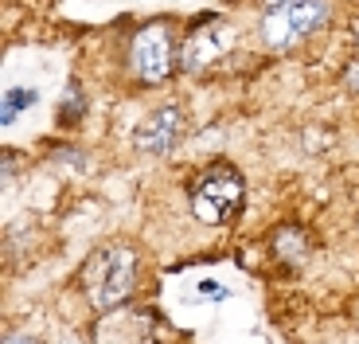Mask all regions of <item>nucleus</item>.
Instances as JSON below:
<instances>
[{
	"label": "nucleus",
	"mask_w": 359,
	"mask_h": 344,
	"mask_svg": "<svg viewBox=\"0 0 359 344\" xmlns=\"http://www.w3.org/2000/svg\"><path fill=\"white\" fill-rule=\"evenodd\" d=\"M137 282V254L129 246H102L98 254H90L86 270H82V290H86L90 305L98 313L126 305Z\"/></svg>",
	"instance_id": "nucleus-1"
},
{
	"label": "nucleus",
	"mask_w": 359,
	"mask_h": 344,
	"mask_svg": "<svg viewBox=\"0 0 359 344\" xmlns=\"http://www.w3.org/2000/svg\"><path fill=\"white\" fill-rule=\"evenodd\" d=\"M243 192H246L243 172L234 168V164H223V161L207 164L188 192L191 216L207 227L226 223V219H234V211L243 208Z\"/></svg>",
	"instance_id": "nucleus-2"
},
{
	"label": "nucleus",
	"mask_w": 359,
	"mask_h": 344,
	"mask_svg": "<svg viewBox=\"0 0 359 344\" xmlns=\"http://www.w3.org/2000/svg\"><path fill=\"white\" fill-rule=\"evenodd\" d=\"M332 8L328 0H293V4H281V8H269L262 20V39L273 51H289L301 39L316 36L324 24H328Z\"/></svg>",
	"instance_id": "nucleus-3"
},
{
	"label": "nucleus",
	"mask_w": 359,
	"mask_h": 344,
	"mask_svg": "<svg viewBox=\"0 0 359 344\" xmlns=\"http://www.w3.org/2000/svg\"><path fill=\"white\" fill-rule=\"evenodd\" d=\"M133 74L149 86L164 82L172 71H176V47H172V27L153 20V24H144L141 32L133 36Z\"/></svg>",
	"instance_id": "nucleus-4"
},
{
	"label": "nucleus",
	"mask_w": 359,
	"mask_h": 344,
	"mask_svg": "<svg viewBox=\"0 0 359 344\" xmlns=\"http://www.w3.org/2000/svg\"><path fill=\"white\" fill-rule=\"evenodd\" d=\"M180 133H184V110H180L176 102H168V106L153 110V114L137 126L133 145L141 149V153H149V157H164V153H172V145L180 141Z\"/></svg>",
	"instance_id": "nucleus-5"
},
{
	"label": "nucleus",
	"mask_w": 359,
	"mask_h": 344,
	"mask_svg": "<svg viewBox=\"0 0 359 344\" xmlns=\"http://www.w3.org/2000/svg\"><path fill=\"white\" fill-rule=\"evenodd\" d=\"M226 44H231V27H226L223 20H207L203 27H196V32L188 36V44H184L180 71H188V74L207 71V67L226 51Z\"/></svg>",
	"instance_id": "nucleus-6"
},
{
	"label": "nucleus",
	"mask_w": 359,
	"mask_h": 344,
	"mask_svg": "<svg viewBox=\"0 0 359 344\" xmlns=\"http://www.w3.org/2000/svg\"><path fill=\"white\" fill-rule=\"evenodd\" d=\"M273 246H278L281 263H301V254H305L309 239H305V231H297V227H281L278 239H273Z\"/></svg>",
	"instance_id": "nucleus-7"
},
{
	"label": "nucleus",
	"mask_w": 359,
	"mask_h": 344,
	"mask_svg": "<svg viewBox=\"0 0 359 344\" xmlns=\"http://www.w3.org/2000/svg\"><path fill=\"white\" fill-rule=\"evenodd\" d=\"M32 102H36V94H32V91H24V86H12V91L4 94V110H0V121H4V126H12V121L20 118V110L32 106Z\"/></svg>",
	"instance_id": "nucleus-8"
},
{
	"label": "nucleus",
	"mask_w": 359,
	"mask_h": 344,
	"mask_svg": "<svg viewBox=\"0 0 359 344\" xmlns=\"http://www.w3.org/2000/svg\"><path fill=\"white\" fill-rule=\"evenodd\" d=\"M79 114H82V91L71 82V91H67L63 102H59V118H63V121H74Z\"/></svg>",
	"instance_id": "nucleus-9"
},
{
	"label": "nucleus",
	"mask_w": 359,
	"mask_h": 344,
	"mask_svg": "<svg viewBox=\"0 0 359 344\" xmlns=\"http://www.w3.org/2000/svg\"><path fill=\"white\" fill-rule=\"evenodd\" d=\"M344 82H348L351 91H359V59H355V63H348V71H344Z\"/></svg>",
	"instance_id": "nucleus-10"
},
{
	"label": "nucleus",
	"mask_w": 359,
	"mask_h": 344,
	"mask_svg": "<svg viewBox=\"0 0 359 344\" xmlns=\"http://www.w3.org/2000/svg\"><path fill=\"white\" fill-rule=\"evenodd\" d=\"M4 344H39L36 336H24V333H8V340Z\"/></svg>",
	"instance_id": "nucleus-11"
},
{
	"label": "nucleus",
	"mask_w": 359,
	"mask_h": 344,
	"mask_svg": "<svg viewBox=\"0 0 359 344\" xmlns=\"http://www.w3.org/2000/svg\"><path fill=\"white\" fill-rule=\"evenodd\" d=\"M281 4H293V0H262V8H266V12L269 8H281Z\"/></svg>",
	"instance_id": "nucleus-12"
}]
</instances>
